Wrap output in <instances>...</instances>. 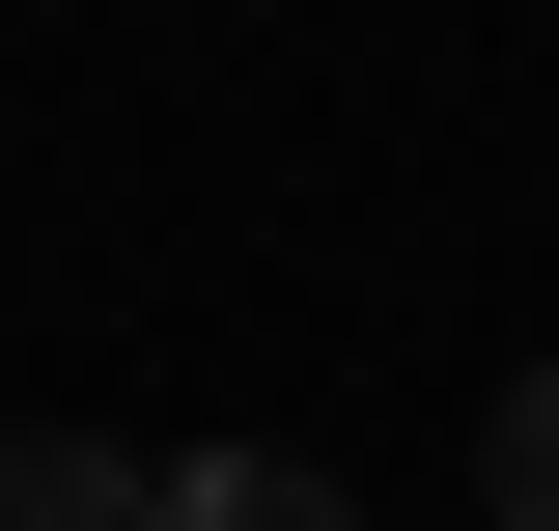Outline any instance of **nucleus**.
<instances>
[{
	"instance_id": "obj_1",
	"label": "nucleus",
	"mask_w": 559,
	"mask_h": 531,
	"mask_svg": "<svg viewBox=\"0 0 559 531\" xmlns=\"http://www.w3.org/2000/svg\"><path fill=\"white\" fill-rule=\"evenodd\" d=\"M0 531H168V475L84 448V420H28V448H0Z\"/></svg>"
},
{
	"instance_id": "obj_2",
	"label": "nucleus",
	"mask_w": 559,
	"mask_h": 531,
	"mask_svg": "<svg viewBox=\"0 0 559 531\" xmlns=\"http://www.w3.org/2000/svg\"><path fill=\"white\" fill-rule=\"evenodd\" d=\"M168 531H364V504H336L308 448H224V475H168Z\"/></svg>"
},
{
	"instance_id": "obj_3",
	"label": "nucleus",
	"mask_w": 559,
	"mask_h": 531,
	"mask_svg": "<svg viewBox=\"0 0 559 531\" xmlns=\"http://www.w3.org/2000/svg\"><path fill=\"white\" fill-rule=\"evenodd\" d=\"M503 531H559V364L503 392Z\"/></svg>"
}]
</instances>
